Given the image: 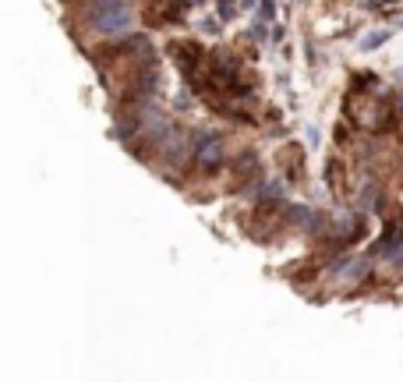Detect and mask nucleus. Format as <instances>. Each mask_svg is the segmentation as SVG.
I'll return each mask as SVG.
<instances>
[{
  "mask_svg": "<svg viewBox=\"0 0 403 382\" xmlns=\"http://www.w3.org/2000/svg\"><path fill=\"white\" fill-rule=\"evenodd\" d=\"M325 280H339V284H347V280H368L372 277V258L368 255H351V251H343L336 255L325 272H322Z\"/></svg>",
  "mask_w": 403,
  "mask_h": 382,
  "instance_id": "f257e3e1",
  "label": "nucleus"
},
{
  "mask_svg": "<svg viewBox=\"0 0 403 382\" xmlns=\"http://www.w3.org/2000/svg\"><path fill=\"white\" fill-rule=\"evenodd\" d=\"M389 36H393L389 29H372V32L361 39V50H365V53H368V50H379V46H386V43H389Z\"/></svg>",
  "mask_w": 403,
  "mask_h": 382,
  "instance_id": "f03ea898",
  "label": "nucleus"
},
{
  "mask_svg": "<svg viewBox=\"0 0 403 382\" xmlns=\"http://www.w3.org/2000/svg\"><path fill=\"white\" fill-rule=\"evenodd\" d=\"M396 114H403V89L396 92Z\"/></svg>",
  "mask_w": 403,
  "mask_h": 382,
  "instance_id": "7ed1b4c3",
  "label": "nucleus"
},
{
  "mask_svg": "<svg viewBox=\"0 0 403 382\" xmlns=\"http://www.w3.org/2000/svg\"><path fill=\"white\" fill-rule=\"evenodd\" d=\"M400 29H403V22H400Z\"/></svg>",
  "mask_w": 403,
  "mask_h": 382,
  "instance_id": "20e7f679",
  "label": "nucleus"
}]
</instances>
